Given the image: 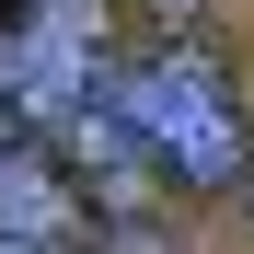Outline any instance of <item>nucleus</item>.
Returning <instances> with one entry per match:
<instances>
[{"label":"nucleus","mask_w":254,"mask_h":254,"mask_svg":"<svg viewBox=\"0 0 254 254\" xmlns=\"http://www.w3.org/2000/svg\"><path fill=\"white\" fill-rule=\"evenodd\" d=\"M104 93L127 116V139H139V162L162 185H231L243 162H254V127H243V93L220 81V58L208 47H139V58H116L104 69Z\"/></svg>","instance_id":"f257e3e1"},{"label":"nucleus","mask_w":254,"mask_h":254,"mask_svg":"<svg viewBox=\"0 0 254 254\" xmlns=\"http://www.w3.org/2000/svg\"><path fill=\"white\" fill-rule=\"evenodd\" d=\"M0 231L12 243H58V254H81V231H93L69 162L35 139V127H12V116H0Z\"/></svg>","instance_id":"f03ea898"},{"label":"nucleus","mask_w":254,"mask_h":254,"mask_svg":"<svg viewBox=\"0 0 254 254\" xmlns=\"http://www.w3.org/2000/svg\"><path fill=\"white\" fill-rule=\"evenodd\" d=\"M0 254H58V243H12V231H0Z\"/></svg>","instance_id":"7ed1b4c3"},{"label":"nucleus","mask_w":254,"mask_h":254,"mask_svg":"<svg viewBox=\"0 0 254 254\" xmlns=\"http://www.w3.org/2000/svg\"><path fill=\"white\" fill-rule=\"evenodd\" d=\"M150 12H162V23H174V12H196V0H150Z\"/></svg>","instance_id":"20e7f679"}]
</instances>
